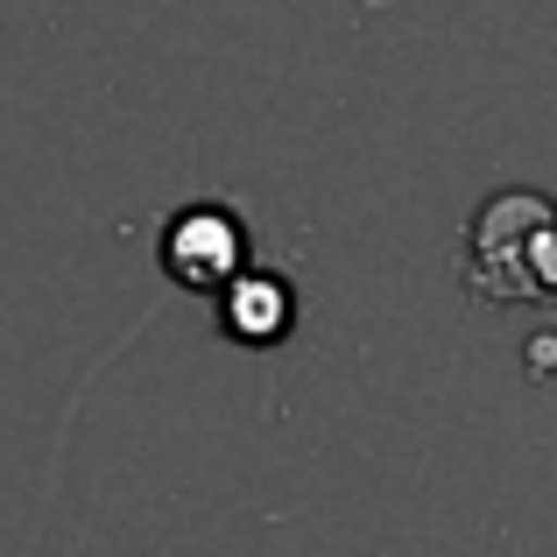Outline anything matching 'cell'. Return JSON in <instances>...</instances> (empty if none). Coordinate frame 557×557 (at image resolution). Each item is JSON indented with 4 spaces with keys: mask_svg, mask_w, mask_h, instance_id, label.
Segmentation results:
<instances>
[{
    "mask_svg": "<svg viewBox=\"0 0 557 557\" xmlns=\"http://www.w3.org/2000/svg\"><path fill=\"white\" fill-rule=\"evenodd\" d=\"M219 332L233 346H255V354L283 346L297 332V283L275 275V269H240L219 289Z\"/></svg>",
    "mask_w": 557,
    "mask_h": 557,
    "instance_id": "cell-3",
    "label": "cell"
},
{
    "mask_svg": "<svg viewBox=\"0 0 557 557\" xmlns=\"http://www.w3.org/2000/svg\"><path fill=\"white\" fill-rule=\"evenodd\" d=\"M163 275L190 297H219L240 269H255V247H247V219L219 198H198L184 212L163 219V240H156Z\"/></svg>",
    "mask_w": 557,
    "mask_h": 557,
    "instance_id": "cell-2",
    "label": "cell"
},
{
    "mask_svg": "<svg viewBox=\"0 0 557 557\" xmlns=\"http://www.w3.org/2000/svg\"><path fill=\"white\" fill-rule=\"evenodd\" d=\"M459 275L480 304H557V198L494 190L466 219Z\"/></svg>",
    "mask_w": 557,
    "mask_h": 557,
    "instance_id": "cell-1",
    "label": "cell"
}]
</instances>
